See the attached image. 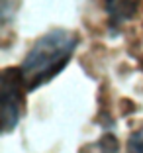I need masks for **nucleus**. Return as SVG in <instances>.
Segmentation results:
<instances>
[{"mask_svg":"<svg viewBox=\"0 0 143 153\" xmlns=\"http://www.w3.org/2000/svg\"><path fill=\"white\" fill-rule=\"evenodd\" d=\"M79 43H81V36L73 30H63V27L49 30L41 37H37L26 53L22 65L18 67L27 92L53 81L69 65Z\"/></svg>","mask_w":143,"mask_h":153,"instance_id":"obj_1","label":"nucleus"},{"mask_svg":"<svg viewBox=\"0 0 143 153\" xmlns=\"http://www.w3.org/2000/svg\"><path fill=\"white\" fill-rule=\"evenodd\" d=\"M2 90V131L10 134L16 130L24 110H26V85L22 81L18 67H6L0 73Z\"/></svg>","mask_w":143,"mask_h":153,"instance_id":"obj_2","label":"nucleus"},{"mask_svg":"<svg viewBox=\"0 0 143 153\" xmlns=\"http://www.w3.org/2000/svg\"><path fill=\"white\" fill-rule=\"evenodd\" d=\"M141 0H104V10L108 14V27L120 30L124 24L131 22L139 12Z\"/></svg>","mask_w":143,"mask_h":153,"instance_id":"obj_3","label":"nucleus"},{"mask_svg":"<svg viewBox=\"0 0 143 153\" xmlns=\"http://www.w3.org/2000/svg\"><path fill=\"white\" fill-rule=\"evenodd\" d=\"M81 153H120V143H118V140L114 135L106 134L98 141L84 145L81 149Z\"/></svg>","mask_w":143,"mask_h":153,"instance_id":"obj_4","label":"nucleus"},{"mask_svg":"<svg viewBox=\"0 0 143 153\" xmlns=\"http://www.w3.org/2000/svg\"><path fill=\"white\" fill-rule=\"evenodd\" d=\"M127 153H143V122L127 137Z\"/></svg>","mask_w":143,"mask_h":153,"instance_id":"obj_5","label":"nucleus"}]
</instances>
